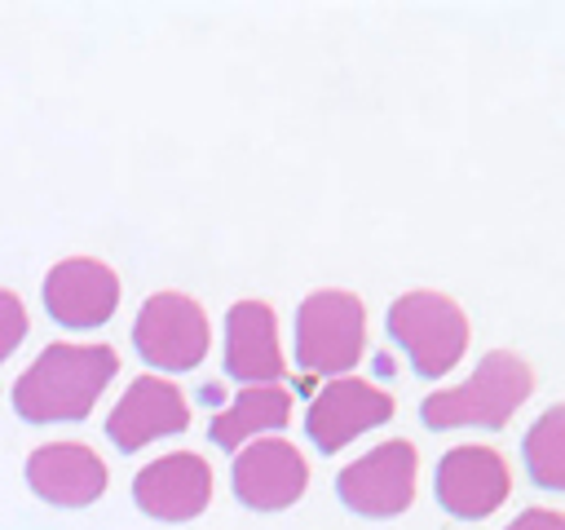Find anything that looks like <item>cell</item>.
Wrapping results in <instances>:
<instances>
[{
    "mask_svg": "<svg viewBox=\"0 0 565 530\" xmlns=\"http://www.w3.org/2000/svg\"><path fill=\"white\" fill-rule=\"evenodd\" d=\"M503 530H565V512L561 508H525Z\"/></svg>",
    "mask_w": 565,
    "mask_h": 530,
    "instance_id": "ac0fdd59",
    "label": "cell"
},
{
    "mask_svg": "<svg viewBox=\"0 0 565 530\" xmlns=\"http://www.w3.org/2000/svg\"><path fill=\"white\" fill-rule=\"evenodd\" d=\"M534 393V371L521 353L512 349H490L468 380L450 389H433L419 406L424 424L446 433V428H503Z\"/></svg>",
    "mask_w": 565,
    "mask_h": 530,
    "instance_id": "7a4b0ae2",
    "label": "cell"
},
{
    "mask_svg": "<svg viewBox=\"0 0 565 530\" xmlns=\"http://www.w3.org/2000/svg\"><path fill=\"white\" fill-rule=\"evenodd\" d=\"M119 353L110 344H44V353L13 380V411L31 424L84 420L115 380Z\"/></svg>",
    "mask_w": 565,
    "mask_h": 530,
    "instance_id": "6da1fadb",
    "label": "cell"
},
{
    "mask_svg": "<svg viewBox=\"0 0 565 530\" xmlns=\"http://www.w3.org/2000/svg\"><path fill=\"white\" fill-rule=\"evenodd\" d=\"M230 481H234L238 504H247L256 512H282L305 495L309 459L287 437L269 433V437H256V442L234 451Z\"/></svg>",
    "mask_w": 565,
    "mask_h": 530,
    "instance_id": "9c48e42d",
    "label": "cell"
},
{
    "mask_svg": "<svg viewBox=\"0 0 565 530\" xmlns=\"http://www.w3.org/2000/svg\"><path fill=\"white\" fill-rule=\"evenodd\" d=\"M26 340V305L18 292L0 287V362Z\"/></svg>",
    "mask_w": 565,
    "mask_h": 530,
    "instance_id": "e0dca14e",
    "label": "cell"
},
{
    "mask_svg": "<svg viewBox=\"0 0 565 530\" xmlns=\"http://www.w3.org/2000/svg\"><path fill=\"white\" fill-rule=\"evenodd\" d=\"M282 371L278 314L265 300H234L225 309V375L238 384H278Z\"/></svg>",
    "mask_w": 565,
    "mask_h": 530,
    "instance_id": "5bb4252c",
    "label": "cell"
},
{
    "mask_svg": "<svg viewBox=\"0 0 565 530\" xmlns=\"http://www.w3.org/2000/svg\"><path fill=\"white\" fill-rule=\"evenodd\" d=\"M419 481V451L406 437H388L340 468L335 495L358 517H397L415 504Z\"/></svg>",
    "mask_w": 565,
    "mask_h": 530,
    "instance_id": "8992f818",
    "label": "cell"
},
{
    "mask_svg": "<svg viewBox=\"0 0 565 530\" xmlns=\"http://www.w3.org/2000/svg\"><path fill=\"white\" fill-rule=\"evenodd\" d=\"M137 353L159 371H190L212 349V322L203 305L185 292H154L141 300L132 322Z\"/></svg>",
    "mask_w": 565,
    "mask_h": 530,
    "instance_id": "5b68a950",
    "label": "cell"
},
{
    "mask_svg": "<svg viewBox=\"0 0 565 530\" xmlns=\"http://www.w3.org/2000/svg\"><path fill=\"white\" fill-rule=\"evenodd\" d=\"M44 309L62 327H102L119 309V274L97 256H66L44 274Z\"/></svg>",
    "mask_w": 565,
    "mask_h": 530,
    "instance_id": "7c38bea8",
    "label": "cell"
},
{
    "mask_svg": "<svg viewBox=\"0 0 565 530\" xmlns=\"http://www.w3.org/2000/svg\"><path fill=\"white\" fill-rule=\"evenodd\" d=\"M287 420H291V389H282V384H247V389H238V398L230 406H221L212 415L207 433H212V442L221 451H238V446H247L256 437L278 433Z\"/></svg>",
    "mask_w": 565,
    "mask_h": 530,
    "instance_id": "9a60e30c",
    "label": "cell"
},
{
    "mask_svg": "<svg viewBox=\"0 0 565 530\" xmlns=\"http://www.w3.org/2000/svg\"><path fill=\"white\" fill-rule=\"evenodd\" d=\"M393 411H397L393 393L380 389L375 380L335 375V380H327V384L313 393V402H309V411H305V433H309V442H313L322 455H335V451H344L353 437H362V433L388 424Z\"/></svg>",
    "mask_w": 565,
    "mask_h": 530,
    "instance_id": "52a82bcc",
    "label": "cell"
},
{
    "mask_svg": "<svg viewBox=\"0 0 565 530\" xmlns=\"http://www.w3.org/2000/svg\"><path fill=\"white\" fill-rule=\"evenodd\" d=\"M433 490H437V504L450 517L481 521V517H490V512H499L508 504V495H512V468H508V459L494 446L463 442V446H450L437 459Z\"/></svg>",
    "mask_w": 565,
    "mask_h": 530,
    "instance_id": "ba28073f",
    "label": "cell"
},
{
    "mask_svg": "<svg viewBox=\"0 0 565 530\" xmlns=\"http://www.w3.org/2000/svg\"><path fill=\"white\" fill-rule=\"evenodd\" d=\"M366 353V305L344 287L309 292L296 309V362L309 375H349Z\"/></svg>",
    "mask_w": 565,
    "mask_h": 530,
    "instance_id": "277c9868",
    "label": "cell"
},
{
    "mask_svg": "<svg viewBox=\"0 0 565 530\" xmlns=\"http://www.w3.org/2000/svg\"><path fill=\"white\" fill-rule=\"evenodd\" d=\"M521 459L534 486L565 490V402L547 406L521 437Z\"/></svg>",
    "mask_w": 565,
    "mask_h": 530,
    "instance_id": "2e32d148",
    "label": "cell"
},
{
    "mask_svg": "<svg viewBox=\"0 0 565 530\" xmlns=\"http://www.w3.org/2000/svg\"><path fill=\"white\" fill-rule=\"evenodd\" d=\"M212 464L194 451H172L150 459L132 477V499L154 521H194L212 504Z\"/></svg>",
    "mask_w": 565,
    "mask_h": 530,
    "instance_id": "8fae6325",
    "label": "cell"
},
{
    "mask_svg": "<svg viewBox=\"0 0 565 530\" xmlns=\"http://www.w3.org/2000/svg\"><path fill=\"white\" fill-rule=\"evenodd\" d=\"M185 424H190V402H185L181 384L168 375H137L124 389V398L110 406L106 437L119 451H141L159 437L185 433Z\"/></svg>",
    "mask_w": 565,
    "mask_h": 530,
    "instance_id": "30bf717a",
    "label": "cell"
},
{
    "mask_svg": "<svg viewBox=\"0 0 565 530\" xmlns=\"http://www.w3.org/2000/svg\"><path fill=\"white\" fill-rule=\"evenodd\" d=\"M384 322H388V336L411 358L415 375H424V380L450 375L459 367V358L468 353V340H472L463 305L455 296H446V292H433V287L402 292L388 305Z\"/></svg>",
    "mask_w": 565,
    "mask_h": 530,
    "instance_id": "3957f363",
    "label": "cell"
},
{
    "mask_svg": "<svg viewBox=\"0 0 565 530\" xmlns=\"http://www.w3.org/2000/svg\"><path fill=\"white\" fill-rule=\"evenodd\" d=\"M26 481L44 504L88 508L106 495V459L84 442H44L26 459Z\"/></svg>",
    "mask_w": 565,
    "mask_h": 530,
    "instance_id": "4fadbf2b",
    "label": "cell"
}]
</instances>
